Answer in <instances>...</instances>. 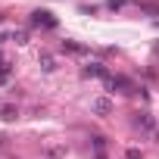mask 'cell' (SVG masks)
<instances>
[{
  "label": "cell",
  "mask_w": 159,
  "mask_h": 159,
  "mask_svg": "<svg viewBox=\"0 0 159 159\" xmlns=\"http://www.w3.org/2000/svg\"><path fill=\"white\" fill-rule=\"evenodd\" d=\"M41 69H44V72H53V69H56L53 56H47V53H44V56H41Z\"/></svg>",
  "instance_id": "8"
},
{
  "label": "cell",
  "mask_w": 159,
  "mask_h": 159,
  "mask_svg": "<svg viewBox=\"0 0 159 159\" xmlns=\"http://www.w3.org/2000/svg\"><path fill=\"white\" fill-rule=\"evenodd\" d=\"M13 41H16V44H25L28 34H25V31H13Z\"/></svg>",
  "instance_id": "11"
},
{
  "label": "cell",
  "mask_w": 159,
  "mask_h": 159,
  "mask_svg": "<svg viewBox=\"0 0 159 159\" xmlns=\"http://www.w3.org/2000/svg\"><path fill=\"white\" fill-rule=\"evenodd\" d=\"M91 147H94V153H103L106 150V137L103 134H91Z\"/></svg>",
  "instance_id": "7"
},
{
  "label": "cell",
  "mask_w": 159,
  "mask_h": 159,
  "mask_svg": "<svg viewBox=\"0 0 159 159\" xmlns=\"http://www.w3.org/2000/svg\"><path fill=\"white\" fill-rule=\"evenodd\" d=\"M91 109H94L97 116H109V112H112V100H109V97H97V100L91 103Z\"/></svg>",
  "instance_id": "4"
},
{
  "label": "cell",
  "mask_w": 159,
  "mask_h": 159,
  "mask_svg": "<svg viewBox=\"0 0 159 159\" xmlns=\"http://www.w3.org/2000/svg\"><path fill=\"white\" fill-rule=\"evenodd\" d=\"M81 75H84V78H109V72H106V66H103V62H88Z\"/></svg>",
  "instance_id": "3"
},
{
  "label": "cell",
  "mask_w": 159,
  "mask_h": 159,
  "mask_svg": "<svg viewBox=\"0 0 159 159\" xmlns=\"http://www.w3.org/2000/svg\"><path fill=\"white\" fill-rule=\"evenodd\" d=\"M153 125H156V122H153V116H150V112H137V116H134V128L153 131Z\"/></svg>",
  "instance_id": "5"
},
{
  "label": "cell",
  "mask_w": 159,
  "mask_h": 159,
  "mask_svg": "<svg viewBox=\"0 0 159 159\" xmlns=\"http://www.w3.org/2000/svg\"><path fill=\"white\" fill-rule=\"evenodd\" d=\"M16 116H19V112H16L13 106H3V109H0V119H7V122H13Z\"/></svg>",
  "instance_id": "10"
},
{
  "label": "cell",
  "mask_w": 159,
  "mask_h": 159,
  "mask_svg": "<svg viewBox=\"0 0 159 159\" xmlns=\"http://www.w3.org/2000/svg\"><path fill=\"white\" fill-rule=\"evenodd\" d=\"M28 25H31V28H47V31H50V28L59 25V19H56L50 10H34L31 19H28Z\"/></svg>",
  "instance_id": "1"
},
{
  "label": "cell",
  "mask_w": 159,
  "mask_h": 159,
  "mask_svg": "<svg viewBox=\"0 0 159 159\" xmlns=\"http://www.w3.org/2000/svg\"><path fill=\"white\" fill-rule=\"evenodd\" d=\"M106 91H119V94H134L137 88H134V84L128 81V78H122V75H119V78H106Z\"/></svg>",
  "instance_id": "2"
},
{
  "label": "cell",
  "mask_w": 159,
  "mask_h": 159,
  "mask_svg": "<svg viewBox=\"0 0 159 159\" xmlns=\"http://www.w3.org/2000/svg\"><path fill=\"white\" fill-rule=\"evenodd\" d=\"M10 75H13V66H10V62H0V84H3Z\"/></svg>",
  "instance_id": "9"
},
{
  "label": "cell",
  "mask_w": 159,
  "mask_h": 159,
  "mask_svg": "<svg viewBox=\"0 0 159 159\" xmlns=\"http://www.w3.org/2000/svg\"><path fill=\"white\" fill-rule=\"evenodd\" d=\"M59 50H62V53H75V56H84V53H88V47L72 44V41H62V44H59Z\"/></svg>",
  "instance_id": "6"
},
{
  "label": "cell",
  "mask_w": 159,
  "mask_h": 159,
  "mask_svg": "<svg viewBox=\"0 0 159 159\" xmlns=\"http://www.w3.org/2000/svg\"><path fill=\"white\" fill-rule=\"evenodd\" d=\"M125 159H143V153H140V150H134V147H131V150H128V153H125Z\"/></svg>",
  "instance_id": "12"
},
{
  "label": "cell",
  "mask_w": 159,
  "mask_h": 159,
  "mask_svg": "<svg viewBox=\"0 0 159 159\" xmlns=\"http://www.w3.org/2000/svg\"><path fill=\"white\" fill-rule=\"evenodd\" d=\"M122 3H125V0H106V7H109V10H119Z\"/></svg>",
  "instance_id": "13"
},
{
  "label": "cell",
  "mask_w": 159,
  "mask_h": 159,
  "mask_svg": "<svg viewBox=\"0 0 159 159\" xmlns=\"http://www.w3.org/2000/svg\"><path fill=\"white\" fill-rule=\"evenodd\" d=\"M143 10L147 13H159V3H143Z\"/></svg>",
  "instance_id": "14"
}]
</instances>
